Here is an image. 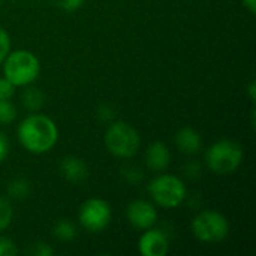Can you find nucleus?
Instances as JSON below:
<instances>
[{
    "instance_id": "obj_5",
    "label": "nucleus",
    "mask_w": 256,
    "mask_h": 256,
    "mask_svg": "<svg viewBox=\"0 0 256 256\" xmlns=\"http://www.w3.org/2000/svg\"><path fill=\"white\" fill-rule=\"evenodd\" d=\"M148 194L153 201L164 208H177L186 200L184 182L172 174H160L148 184Z\"/></svg>"
},
{
    "instance_id": "obj_8",
    "label": "nucleus",
    "mask_w": 256,
    "mask_h": 256,
    "mask_svg": "<svg viewBox=\"0 0 256 256\" xmlns=\"http://www.w3.org/2000/svg\"><path fill=\"white\" fill-rule=\"evenodd\" d=\"M126 216H128L129 224L134 228L144 230V231L152 228L158 220V212H156L154 206L144 200L132 201L128 206Z\"/></svg>"
},
{
    "instance_id": "obj_20",
    "label": "nucleus",
    "mask_w": 256,
    "mask_h": 256,
    "mask_svg": "<svg viewBox=\"0 0 256 256\" xmlns=\"http://www.w3.org/2000/svg\"><path fill=\"white\" fill-rule=\"evenodd\" d=\"M18 249L15 243L8 237H0V256H15Z\"/></svg>"
},
{
    "instance_id": "obj_17",
    "label": "nucleus",
    "mask_w": 256,
    "mask_h": 256,
    "mask_svg": "<svg viewBox=\"0 0 256 256\" xmlns=\"http://www.w3.org/2000/svg\"><path fill=\"white\" fill-rule=\"evenodd\" d=\"M12 218H14V210L10 202L4 198H0V231L9 228Z\"/></svg>"
},
{
    "instance_id": "obj_3",
    "label": "nucleus",
    "mask_w": 256,
    "mask_h": 256,
    "mask_svg": "<svg viewBox=\"0 0 256 256\" xmlns=\"http://www.w3.org/2000/svg\"><path fill=\"white\" fill-rule=\"evenodd\" d=\"M105 146L116 158L129 159L138 153L141 147V136L129 123L114 122L106 129Z\"/></svg>"
},
{
    "instance_id": "obj_4",
    "label": "nucleus",
    "mask_w": 256,
    "mask_h": 256,
    "mask_svg": "<svg viewBox=\"0 0 256 256\" xmlns=\"http://www.w3.org/2000/svg\"><path fill=\"white\" fill-rule=\"evenodd\" d=\"M208 168L219 174L226 176L234 172L243 160V148L238 142L231 140H220L210 146L206 153Z\"/></svg>"
},
{
    "instance_id": "obj_9",
    "label": "nucleus",
    "mask_w": 256,
    "mask_h": 256,
    "mask_svg": "<svg viewBox=\"0 0 256 256\" xmlns=\"http://www.w3.org/2000/svg\"><path fill=\"white\" fill-rule=\"evenodd\" d=\"M140 254L142 256H165L170 250V240L160 230H146L138 243Z\"/></svg>"
},
{
    "instance_id": "obj_13",
    "label": "nucleus",
    "mask_w": 256,
    "mask_h": 256,
    "mask_svg": "<svg viewBox=\"0 0 256 256\" xmlns=\"http://www.w3.org/2000/svg\"><path fill=\"white\" fill-rule=\"evenodd\" d=\"M27 88L22 92V96H21V100H22V105L24 108H27L28 111H39L42 106H44V93L38 88V87H30V86H26Z\"/></svg>"
},
{
    "instance_id": "obj_1",
    "label": "nucleus",
    "mask_w": 256,
    "mask_h": 256,
    "mask_svg": "<svg viewBox=\"0 0 256 256\" xmlns=\"http://www.w3.org/2000/svg\"><path fill=\"white\" fill-rule=\"evenodd\" d=\"M20 144L33 154L48 153L58 141V129L52 118L44 114H32L18 124Z\"/></svg>"
},
{
    "instance_id": "obj_6",
    "label": "nucleus",
    "mask_w": 256,
    "mask_h": 256,
    "mask_svg": "<svg viewBox=\"0 0 256 256\" xmlns=\"http://www.w3.org/2000/svg\"><path fill=\"white\" fill-rule=\"evenodd\" d=\"M192 232L202 243H220L230 234V222L219 212L206 210L192 220Z\"/></svg>"
},
{
    "instance_id": "obj_10",
    "label": "nucleus",
    "mask_w": 256,
    "mask_h": 256,
    "mask_svg": "<svg viewBox=\"0 0 256 256\" xmlns=\"http://www.w3.org/2000/svg\"><path fill=\"white\" fill-rule=\"evenodd\" d=\"M146 160H147V165L150 170L165 171L171 164V152L165 142L156 141L147 148Z\"/></svg>"
},
{
    "instance_id": "obj_21",
    "label": "nucleus",
    "mask_w": 256,
    "mask_h": 256,
    "mask_svg": "<svg viewBox=\"0 0 256 256\" xmlns=\"http://www.w3.org/2000/svg\"><path fill=\"white\" fill-rule=\"evenodd\" d=\"M84 4V0H57V6L66 12H75Z\"/></svg>"
},
{
    "instance_id": "obj_2",
    "label": "nucleus",
    "mask_w": 256,
    "mask_h": 256,
    "mask_svg": "<svg viewBox=\"0 0 256 256\" xmlns=\"http://www.w3.org/2000/svg\"><path fill=\"white\" fill-rule=\"evenodd\" d=\"M3 74L15 87L30 86L40 74L39 58L28 50L9 51L3 60Z\"/></svg>"
},
{
    "instance_id": "obj_25",
    "label": "nucleus",
    "mask_w": 256,
    "mask_h": 256,
    "mask_svg": "<svg viewBox=\"0 0 256 256\" xmlns=\"http://www.w3.org/2000/svg\"><path fill=\"white\" fill-rule=\"evenodd\" d=\"M183 170L186 171V176H189L190 178L200 177V172H201V168H200V165H198V164H195V162H190V164H188V165H186Z\"/></svg>"
},
{
    "instance_id": "obj_18",
    "label": "nucleus",
    "mask_w": 256,
    "mask_h": 256,
    "mask_svg": "<svg viewBox=\"0 0 256 256\" xmlns=\"http://www.w3.org/2000/svg\"><path fill=\"white\" fill-rule=\"evenodd\" d=\"M15 86L8 78H0V100H10L15 94Z\"/></svg>"
},
{
    "instance_id": "obj_27",
    "label": "nucleus",
    "mask_w": 256,
    "mask_h": 256,
    "mask_svg": "<svg viewBox=\"0 0 256 256\" xmlns=\"http://www.w3.org/2000/svg\"><path fill=\"white\" fill-rule=\"evenodd\" d=\"M249 93H250V98L255 99V82H254V81H252L250 86H249Z\"/></svg>"
},
{
    "instance_id": "obj_15",
    "label": "nucleus",
    "mask_w": 256,
    "mask_h": 256,
    "mask_svg": "<svg viewBox=\"0 0 256 256\" xmlns=\"http://www.w3.org/2000/svg\"><path fill=\"white\" fill-rule=\"evenodd\" d=\"M54 236L62 242H70L76 236V230L69 220H58L54 226Z\"/></svg>"
},
{
    "instance_id": "obj_22",
    "label": "nucleus",
    "mask_w": 256,
    "mask_h": 256,
    "mask_svg": "<svg viewBox=\"0 0 256 256\" xmlns=\"http://www.w3.org/2000/svg\"><path fill=\"white\" fill-rule=\"evenodd\" d=\"M30 254L34 256H51L54 254V249L46 243H34Z\"/></svg>"
},
{
    "instance_id": "obj_14",
    "label": "nucleus",
    "mask_w": 256,
    "mask_h": 256,
    "mask_svg": "<svg viewBox=\"0 0 256 256\" xmlns=\"http://www.w3.org/2000/svg\"><path fill=\"white\" fill-rule=\"evenodd\" d=\"M8 192L15 200H26L30 195V183L26 178H15L9 183Z\"/></svg>"
},
{
    "instance_id": "obj_23",
    "label": "nucleus",
    "mask_w": 256,
    "mask_h": 256,
    "mask_svg": "<svg viewBox=\"0 0 256 256\" xmlns=\"http://www.w3.org/2000/svg\"><path fill=\"white\" fill-rule=\"evenodd\" d=\"M9 148H10V146H9V140L6 138V135H4V134H2V132H0V162H3V160L8 158V154H9Z\"/></svg>"
},
{
    "instance_id": "obj_19",
    "label": "nucleus",
    "mask_w": 256,
    "mask_h": 256,
    "mask_svg": "<svg viewBox=\"0 0 256 256\" xmlns=\"http://www.w3.org/2000/svg\"><path fill=\"white\" fill-rule=\"evenodd\" d=\"M9 51H10V38H9L8 32L0 26V64L6 58Z\"/></svg>"
},
{
    "instance_id": "obj_12",
    "label": "nucleus",
    "mask_w": 256,
    "mask_h": 256,
    "mask_svg": "<svg viewBox=\"0 0 256 256\" xmlns=\"http://www.w3.org/2000/svg\"><path fill=\"white\" fill-rule=\"evenodd\" d=\"M177 148L184 154H196L202 147V138L200 132L192 128H183L176 135Z\"/></svg>"
},
{
    "instance_id": "obj_11",
    "label": "nucleus",
    "mask_w": 256,
    "mask_h": 256,
    "mask_svg": "<svg viewBox=\"0 0 256 256\" xmlns=\"http://www.w3.org/2000/svg\"><path fill=\"white\" fill-rule=\"evenodd\" d=\"M60 171L63 177L70 183H81L88 177V170L86 162L76 156L64 158L60 164Z\"/></svg>"
},
{
    "instance_id": "obj_7",
    "label": "nucleus",
    "mask_w": 256,
    "mask_h": 256,
    "mask_svg": "<svg viewBox=\"0 0 256 256\" xmlns=\"http://www.w3.org/2000/svg\"><path fill=\"white\" fill-rule=\"evenodd\" d=\"M111 206L100 198L87 200L80 208V224L90 232H100L111 224Z\"/></svg>"
},
{
    "instance_id": "obj_26",
    "label": "nucleus",
    "mask_w": 256,
    "mask_h": 256,
    "mask_svg": "<svg viewBox=\"0 0 256 256\" xmlns=\"http://www.w3.org/2000/svg\"><path fill=\"white\" fill-rule=\"evenodd\" d=\"M243 4L249 9L250 14L256 12V0H243Z\"/></svg>"
},
{
    "instance_id": "obj_28",
    "label": "nucleus",
    "mask_w": 256,
    "mask_h": 256,
    "mask_svg": "<svg viewBox=\"0 0 256 256\" xmlns=\"http://www.w3.org/2000/svg\"><path fill=\"white\" fill-rule=\"evenodd\" d=\"M0 3H2V0H0Z\"/></svg>"
},
{
    "instance_id": "obj_24",
    "label": "nucleus",
    "mask_w": 256,
    "mask_h": 256,
    "mask_svg": "<svg viewBox=\"0 0 256 256\" xmlns=\"http://www.w3.org/2000/svg\"><path fill=\"white\" fill-rule=\"evenodd\" d=\"M98 116H99V118H100L102 122H110V120L114 118V111H112L110 106H105V105H104V106L99 108Z\"/></svg>"
},
{
    "instance_id": "obj_16",
    "label": "nucleus",
    "mask_w": 256,
    "mask_h": 256,
    "mask_svg": "<svg viewBox=\"0 0 256 256\" xmlns=\"http://www.w3.org/2000/svg\"><path fill=\"white\" fill-rule=\"evenodd\" d=\"M16 106L10 100H0V124H9L16 118Z\"/></svg>"
}]
</instances>
